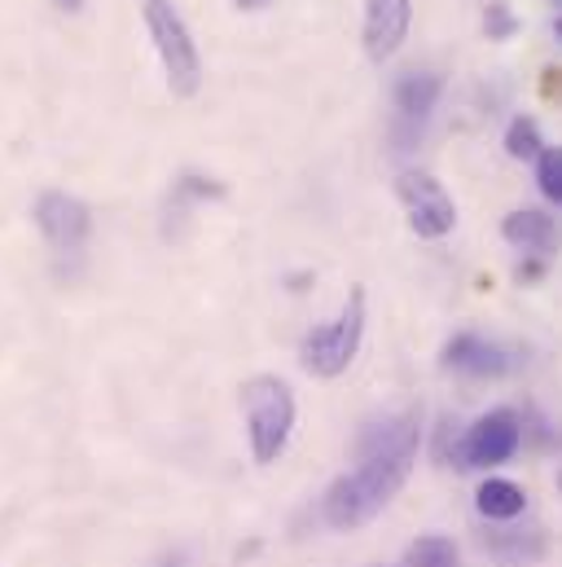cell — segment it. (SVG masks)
I'll return each mask as SVG.
<instances>
[{"instance_id":"6da1fadb","label":"cell","mask_w":562,"mask_h":567,"mask_svg":"<svg viewBox=\"0 0 562 567\" xmlns=\"http://www.w3.org/2000/svg\"><path fill=\"white\" fill-rule=\"evenodd\" d=\"M418 444H422L418 410H400V414H383V419L365 423L361 440H356L361 466L347 471V475H339L325 488L321 519L334 533H352V528L370 524L409 484L414 462H418Z\"/></svg>"},{"instance_id":"7a4b0ae2","label":"cell","mask_w":562,"mask_h":567,"mask_svg":"<svg viewBox=\"0 0 562 567\" xmlns=\"http://www.w3.org/2000/svg\"><path fill=\"white\" fill-rule=\"evenodd\" d=\"M242 414H247V435H251V457L260 466H273L290 435H294V392L278 374H256L242 383Z\"/></svg>"},{"instance_id":"3957f363","label":"cell","mask_w":562,"mask_h":567,"mask_svg":"<svg viewBox=\"0 0 562 567\" xmlns=\"http://www.w3.org/2000/svg\"><path fill=\"white\" fill-rule=\"evenodd\" d=\"M361 339H365V286H352L347 299H343V308H339V317L334 321H321V326H312L303 334L299 365L312 379H339L356 361Z\"/></svg>"},{"instance_id":"277c9868","label":"cell","mask_w":562,"mask_h":567,"mask_svg":"<svg viewBox=\"0 0 562 567\" xmlns=\"http://www.w3.org/2000/svg\"><path fill=\"white\" fill-rule=\"evenodd\" d=\"M140 9H145V27H149V40H154V53L163 62L171 97H198L202 58H198V44L189 35V22L180 18V9L171 0H145Z\"/></svg>"},{"instance_id":"5b68a950","label":"cell","mask_w":562,"mask_h":567,"mask_svg":"<svg viewBox=\"0 0 562 567\" xmlns=\"http://www.w3.org/2000/svg\"><path fill=\"white\" fill-rule=\"evenodd\" d=\"M523 444V419L519 410H492L457 435V466L461 471H492L506 466Z\"/></svg>"},{"instance_id":"8992f818","label":"cell","mask_w":562,"mask_h":567,"mask_svg":"<svg viewBox=\"0 0 562 567\" xmlns=\"http://www.w3.org/2000/svg\"><path fill=\"white\" fill-rule=\"evenodd\" d=\"M35 229L40 238L49 243L53 256H80L89 247V234H93V212L84 198L66 194V189H44L35 198Z\"/></svg>"},{"instance_id":"52a82bcc","label":"cell","mask_w":562,"mask_h":567,"mask_svg":"<svg viewBox=\"0 0 562 567\" xmlns=\"http://www.w3.org/2000/svg\"><path fill=\"white\" fill-rule=\"evenodd\" d=\"M396 198L405 203L409 229H414L418 238L435 243V238H448V234H452V225H457V203L448 198V189H444L430 172H418V167L400 172V176H396Z\"/></svg>"},{"instance_id":"ba28073f","label":"cell","mask_w":562,"mask_h":567,"mask_svg":"<svg viewBox=\"0 0 562 567\" xmlns=\"http://www.w3.org/2000/svg\"><path fill=\"white\" fill-rule=\"evenodd\" d=\"M409 22H414V0H365V53L370 62H387L400 53V44L409 40Z\"/></svg>"},{"instance_id":"9c48e42d","label":"cell","mask_w":562,"mask_h":567,"mask_svg":"<svg viewBox=\"0 0 562 567\" xmlns=\"http://www.w3.org/2000/svg\"><path fill=\"white\" fill-rule=\"evenodd\" d=\"M510 352L483 334H452L444 343V370L461 374V379H506L510 374Z\"/></svg>"},{"instance_id":"30bf717a","label":"cell","mask_w":562,"mask_h":567,"mask_svg":"<svg viewBox=\"0 0 562 567\" xmlns=\"http://www.w3.org/2000/svg\"><path fill=\"white\" fill-rule=\"evenodd\" d=\"M444 97V80L435 71H405L392 89V102H396V120L405 124H426L430 111L439 106Z\"/></svg>"},{"instance_id":"8fae6325","label":"cell","mask_w":562,"mask_h":567,"mask_svg":"<svg viewBox=\"0 0 562 567\" xmlns=\"http://www.w3.org/2000/svg\"><path fill=\"white\" fill-rule=\"evenodd\" d=\"M501 238L510 247L528 251V256H545L554 247V238H559V225H554V216H545L537 207H523V212H510L501 220Z\"/></svg>"},{"instance_id":"7c38bea8","label":"cell","mask_w":562,"mask_h":567,"mask_svg":"<svg viewBox=\"0 0 562 567\" xmlns=\"http://www.w3.org/2000/svg\"><path fill=\"white\" fill-rule=\"evenodd\" d=\"M216 203V198H225V185L216 181V176H202V172H185V176H176L171 181V194H167V225L171 220H189V212L198 207V203Z\"/></svg>"},{"instance_id":"4fadbf2b","label":"cell","mask_w":562,"mask_h":567,"mask_svg":"<svg viewBox=\"0 0 562 567\" xmlns=\"http://www.w3.org/2000/svg\"><path fill=\"white\" fill-rule=\"evenodd\" d=\"M475 506H479L483 519L510 524V519H519V515L528 511V493H523V484H514V480H483L479 493H475Z\"/></svg>"},{"instance_id":"5bb4252c","label":"cell","mask_w":562,"mask_h":567,"mask_svg":"<svg viewBox=\"0 0 562 567\" xmlns=\"http://www.w3.org/2000/svg\"><path fill=\"white\" fill-rule=\"evenodd\" d=\"M400 567H457V546L439 533L430 537H418L409 550H405V564Z\"/></svg>"},{"instance_id":"9a60e30c","label":"cell","mask_w":562,"mask_h":567,"mask_svg":"<svg viewBox=\"0 0 562 567\" xmlns=\"http://www.w3.org/2000/svg\"><path fill=\"white\" fill-rule=\"evenodd\" d=\"M545 150V137H541V124L532 115H514L510 128H506V154L510 158H537Z\"/></svg>"},{"instance_id":"2e32d148","label":"cell","mask_w":562,"mask_h":567,"mask_svg":"<svg viewBox=\"0 0 562 567\" xmlns=\"http://www.w3.org/2000/svg\"><path fill=\"white\" fill-rule=\"evenodd\" d=\"M483 546H492L501 559H537L545 550V537L537 528L528 537H519V533H483Z\"/></svg>"},{"instance_id":"e0dca14e","label":"cell","mask_w":562,"mask_h":567,"mask_svg":"<svg viewBox=\"0 0 562 567\" xmlns=\"http://www.w3.org/2000/svg\"><path fill=\"white\" fill-rule=\"evenodd\" d=\"M532 163H537V189H541L550 203H562V154L554 145H545Z\"/></svg>"},{"instance_id":"ac0fdd59","label":"cell","mask_w":562,"mask_h":567,"mask_svg":"<svg viewBox=\"0 0 562 567\" xmlns=\"http://www.w3.org/2000/svg\"><path fill=\"white\" fill-rule=\"evenodd\" d=\"M514 31H519V18L510 13V4H488L483 9V35L488 40H514Z\"/></svg>"},{"instance_id":"d6986e66","label":"cell","mask_w":562,"mask_h":567,"mask_svg":"<svg viewBox=\"0 0 562 567\" xmlns=\"http://www.w3.org/2000/svg\"><path fill=\"white\" fill-rule=\"evenodd\" d=\"M145 567H189V550H180V546H171V550H163V555H154Z\"/></svg>"},{"instance_id":"ffe728a7","label":"cell","mask_w":562,"mask_h":567,"mask_svg":"<svg viewBox=\"0 0 562 567\" xmlns=\"http://www.w3.org/2000/svg\"><path fill=\"white\" fill-rule=\"evenodd\" d=\"M541 274H545V269H541V260H528V265H519V274H514V278H519V282H541Z\"/></svg>"},{"instance_id":"44dd1931","label":"cell","mask_w":562,"mask_h":567,"mask_svg":"<svg viewBox=\"0 0 562 567\" xmlns=\"http://www.w3.org/2000/svg\"><path fill=\"white\" fill-rule=\"evenodd\" d=\"M233 4H238L242 13H260V9H269L273 0H233Z\"/></svg>"},{"instance_id":"7402d4cb","label":"cell","mask_w":562,"mask_h":567,"mask_svg":"<svg viewBox=\"0 0 562 567\" xmlns=\"http://www.w3.org/2000/svg\"><path fill=\"white\" fill-rule=\"evenodd\" d=\"M308 282H312V278H308V274H294V278H290V290H294V295H299V290H308Z\"/></svg>"},{"instance_id":"603a6c76","label":"cell","mask_w":562,"mask_h":567,"mask_svg":"<svg viewBox=\"0 0 562 567\" xmlns=\"http://www.w3.org/2000/svg\"><path fill=\"white\" fill-rule=\"evenodd\" d=\"M58 9H66V13H75V9H84V0H53Z\"/></svg>"},{"instance_id":"cb8c5ba5","label":"cell","mask_w":562,"mask_h":567,"mask_svg":"<svg viewBox=\"0 0 562 567\" xmlns=\"http://www.w3.org/2000/svg\"><path fill=\"white\" fill-rule=\"evenodd\" d=\"M550 4H562V0H550Z\"/></svg>"}]
</instances>
